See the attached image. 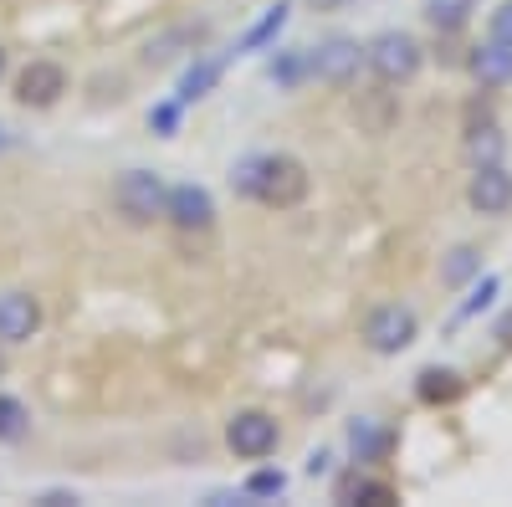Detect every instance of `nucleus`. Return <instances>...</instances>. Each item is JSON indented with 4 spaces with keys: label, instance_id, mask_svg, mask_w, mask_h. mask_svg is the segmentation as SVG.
<instances>
[{
    "label": "nucleus",
    "instance_id": "31",
    "mask_svg": "<svg viewBox=\"0 0 512 507\" xmlns=\"http://www.w3.org/2000/svg\"><path fill=\"white\" fill-rule=\"evenodd\" d=\"M0 77H6V52H0Z\"/></svg>",
    "mask_w": 512,
    "mask_h": 507
},
{
    "label": "nucleus",
    "instance_id": "4",
    "mask_svg": "<svg viewBox=\"0 0 512 507\" xmlns=\"http://www.w3.org/2000/svg\"><path fill=\"white\" fill-rule=\"evenodd\" d=\"M415 333H420V318H415V308H405V303H384V308H374L369 318H364V344L374 349V354H405L410 344H415Z\"/></svg>",
    "mask_w": 512,
    "mask_h": 507
},
{
    "label": "nucleus",
    "instance_id": "3",
    "mask_svg": "<svg viewBox=\"0 0 512 507\" xmlns=\"http://www.w3.org/2000/svg\"><path fill=\"white\" fill-rule=\"evenodd\" d=\"M313 190V175H308V164L297 159V154H267V169H262V190H256V200L272 205V210H292V205H303Z\"/></svg>",
    "mask_w": 512,
    "mask_h": 507
},
{
    "label": "nucleus",
    "instance_id": "32",
    "mask_svg": "<svg viewBox=\"0 0 512 507\" xmlns=\"http://www.w3.org/2000/svg\"><path fill=\"white\" fill-rule=\"evenodd\" d=\"M0 374H6V354H0Z\"/></svg>",
    "mask_w": 512,
    "mask_h": 507
},
{
    "label": "nucleus",
    "instance_id": "30",
    "mask_svg": "<svg viewBox=\"0 0 512 507\" xmlns=\"http://www.w3.org/2000/svg\"><path fill=\"white\" fill-rule=\"evenodd\" d=\"M0 154H6V129H0Z\"/></svg>",
    "mask_w": 512,
    "mask_h": 507
},
{
    "label": "nucleus",
    "instance_id": "22",
    "mask_svg": "<svg viewBox=\"0 0 512 507\" xmlns=\"http://www.w3.org/2000/svg\"><path fill=\"white\" fill-rule=\"evenodd\" d=\"M502 134L492 129V123H487V129H466V154H472V164H497L502 159Z\"/></svg>",
    "mask_w": 512,
    "mask_h": 507
},
{
    "label": "nucleus",
    "instance_id": "19",
    "mask_svg": "<svg viewBox=\"0 0 512 507\" xmlns=\"http://www.w3.org/2000/svg\"><path fill=\"white\" fill-rule=\"evenodd\" d=\"M497 287H502V282H497L492 272L472 277V292H466V303H461V308L451 313V323H472V318H477L482 308H492V298H497Z\"/></svg>",
    "mask_w": 512,
    "mask_h": 507
},
{
    "label": "nucleus",
    "instance_id": "24",
    "mask_svg": "<svg viewBox=\"0 0 512 507\" xmlns=\"http://www.w3.org/2000/svg\"><path fill=\"white\" fill-rule=\"evenodd\" d=\"M282 492H287V477L272 472V467H256L246 477V487H241V497H282Z\"/></svg>",
    "mask_w": 512,
    "mask_h": 507
},
{
    "label": "nucleus",
    "instance_id": "29",
    "mask_svg": "<svg viewBox=\"0 0 512 507\" xmlns=\"http://www.w3.org/2000/svg\"><path fill=\"white\" fill-rule=\"evenodd\" d=\"M41 507H62V502H77V492H47V497H36Z\"/></svg>",
    "mask_w": 512,
    "mask_h": 507
},
{
    "label": "nucleus",
    "instance_id": "1",
    "mask_svg": "<svg viewBox=\"0 0 512 507\" xmlns=\"http://www.w3.org/2000/svg\"><path fill=\"white\" fill-rule=\"evenodd\" d=\"M164 200H169V185L159 169H123L118 185H113V210L123 226H154L164 221Z\"/></svg>",
    "mask_w": 512,
    "mask_h": 507
},
{
    "label": "nucleus",
    "instance_id": "15",
    "mask_svg": "<svg viewBox=\"0 0 512 507\" xmlns=\"http://www.w3.org/2000/svg\"><path fill=\"white\" fill-rule=\"evenodd\" d=\"M287 16H292V6H287V0H277V6H267V11H262V21H256V26H251V31H246V36L236 41V57H241V52H262L267 41H277V31L287 26Z\"/></svg>",
    "mask_w": 512,
    "mask_h": 507
},
{
    "label": "nucleus",
    "instance_id": "9",
    "mask_svg": "<svg viewBox=\"0 0 512 507\" xmlns=\"http://www.w3.org/2000/svg\"><path fill=\"white\" fill-rule=\"evenodd\" d=\"M164 221L195 236V231H210L216 226V200H210L205 185H169V200H164Z\"/></svg>",
    "mask_w": 512,
    "mask_h": 507
},
{
    "label": "nucleus",
    "instance_id": "7",
    "mask_svg": "<svg viewBox=\"0 0 512 507\" xmlns=\"http://www.w3.org/2000/svg\"><path fill=\"white\" fill-rule=\"evenodd\" d=\"M67 93V67L52 57H36L16 72V103L21 108H57Z\"/></svg>",
    "mask_w": 512,
    "mask_h": 507
},
{
    "label": "nucleus",
    "instance_id": "27",
    "mask_svg": "<svg viewBox=\"0 0 512 507\" xmlns=\"http://www.w3.org/2000/svg\"><path fill=\"white\" fill-rule=\"evenodd\" d=\"M328 472H333V451L328 446L308 451V477H328Z\"/></svg>",
    "mask_w": 512,
    "mask_h": 507
},
{
    "label": "nucleus",
    "instance_id": "16",
    "mask_svg": "<svg viewBox=\"0 0 512 507\" xmlns=\"http://www.w3.org/2000/svg\"><path fill=\"white\" fill-rule=\"evenodd\" d=\"M267 77L277 82V88H297V82H308L313 67H308V47H287L267 62Z\"/></svg>",
    "mask_w": 512,
    "mask_h": 507
},
{
    "label": "nucleus",
    "instance_id": "23",
    "mask_svg": "<svg viewBox=\"0 0 512 507\" xmlns=\"http://www.w3.org/2000/svg\"><path fill=\"white\" fill-rule=\"evenodd\" d=\"M26 426H31L26 405H21L16 395H0V441H21V436H26Z\"/></svg>",
    "mask_w": 512,
    "mask_h": 507
},
{
    "label": "nucleus",
    "instance_id": "21",
    "mask_svg": "<svg viewBox=\"0 0 512 507\" xmlns=\"http://www.w3.org/2000/svg\"><path fill=\"white\" fill-rule=\"evenodd\" d=\"M338 497H344V502H369V507H384V502H395V487L369 482V477H344V482H338Z\"/></svg>",
    "mask_w": 512,
    "mask_h": 507
},
{
    "label": "nucleus",
    "instance_id": "5",
    "mask_svg": "<svg viewBox=\"0 0 512 507\" xmlns=\"http://www.w3.org/2000/svg\"><path fill=\"white\" fill-rule=\"evenodd\" d=\"M282 441V426L267 415V410H236L226 420V446L241 456V461H267Z\"/></svg>",
    "mask_w": 512,
    "mask_h": 507
},
{
    "label": "nucleus",
    "instance_id": "10",
    "mask_svg": "<svg viewBox=\"0 0 512 507\" xmlns=\"http://www.w3.org/2000/svg\"><path fill=\"white\" fill-rule=\"evenodd\" d=\"M41 328V303L31 292H0V344H31Z\"/></svg>",
    "mask_w": 512,
    "mask_h": 507
},
{
    "label": "nucleus",
    "instance_id": "11",
    "mask_svg": "<svg viewBox=\"0 0 512 507\" xmlns=\"http://www.w3.org/2000/svg\"><path fill=\"white\" fill-rule=\"evenodd\" d=\"M466 67H472V77L482 82V88H507V82H512V47H507V41H482V47L472 52V62H466Z\"/></svg>",
    "mask_w": 512,
    "mask_h": 507
},
{
    "label": "nucleus",
    "instance_id": "17",
    "mask_svg": "<svg viewBox=\"0 0 512 507\" xmlns=\"http://www.w3.org/2000/svg\"><path fill=\"white\" fill-rule=\"evenodd\" d=\"M384 446H390V431H379V420H369V415L349 420V451H354L359 461L384 456Z\"/></svg>",
    "mask_w": 512,
    "mask_h": 507
},
{
    "label": "nucleus",
    "instance_id": "20",
    "mask_svg": "<svg viewBox=\"0 0 512 507\" xmlns=\"http://www.w3.org/2000/svg\"><path fill=\"white\" fill-rule=\"evenodd\" d=\"M262 169H267V154H246L231 164V190L241 200H256V190H262Z\"/></svg>",
    "mask_w": 512,
    "mask_h": 507
},
{
    "label": "nucleus",
    "instance_id": "2",
    "mask_svg": "<svg viewBox=\"0 0 512 507\" xmlns=\"http://www.w3.org/2000/svg\"><path fill=\"white\" fill-rule=\"evenodd\" d=\"M364 67L384 82V88H400L425 67V47L410 31H379L364 41Z\"/></svg>",
    "mask_w": 512,
    "mask_h": 507
},
{
    "label": "nucleus",
    "instance_id": "26",
    "mask_svg": "<svg viewBox=\"0 0 512 507\" xmlns=\"http://www.w3.org/2000/svg\"><path fill=\"white\" fill-rule=\"evenodd\" d=\"M487 36H492V41H507V47H512V0L492 6V16H487Z\"/></svg>",
    "mask_w": 512,
    "mask_h": 507
},
{
    "label": "nucleus",
    "instance_id": "12",
    "mask_svg": "<svg viewBox=\"0 0 512 507\" xmlns=\"http://www.w3.org/2000/svg\"><path fill=\"white\" fill-rule=\"evenodd\" d=\"M461 374L456 369H441V364H431V369H420L415 374V395L425 400V405H451V400H461Z\"/></svg>",
    "mask_w": 512,
    "mask_h": 507
},
{
    "label": "nucleus",
    "instance_id": "6",
    "mask_svg": "<svg viewBox=\"0 0 512 507\" xmlns=\"http://www.w3.org/2000/svg\"><path fill=\"white\" fill-rule=\"evenodd\" d=\"M308 67L318 82H333V88H344V82L359 77L364 67V47H359V36H328L318 41V47H308Z\"/></svg>",
    "mask_w": 512,
    "mask_h": 507
},
{
    "label": "nucleus",
    "instance_id": "25",
    "mask_svg": "<svg viewBox=\"0 0 512 507\" xmlns=\"http://www.w3.org/2000/svg\"><path fill=\"white\" fill-rule=\"evenodd\" d=\"M180 108H185L180 98H175V103H154V108H149V129H154L159 139H175V134H180Z\"/></svg>",
    "mask_w": 512,
    "mask_h": 507
},
{
    "label": "nucleus",
    "instance_id": "8",
    "mask_svg": "<svg viewBox=\"0 0 512 507\" xmlns=\"http://www.w3.org/2000/svg\"><path fill=\"white\" fill-rule=\"evenodd\" d=\"M466 205L477 210V216H507L512 210V175L507 164H472V180H466Z\"/></svg>",
    "mask_w": 512,
    "mask_h": 507
},
{
    "label": "nucleus",
    "instance_id": "18",
    "mask_svg": "<svg viewBox=\"0 0 512 507\" xmlns=\"http://www.w3.org/2000/svg\"><path fill=\"white\" fill-rule=\"evenodd\" d=\"M425 21L436 31H461L472 21V0H425Z\"/></svg>",
    "mask_w": 512,
    "mask_h": 507
},
{
    "label": "nucleus",
    "instance_id": "28",
    "mask_svg": "<svg viewBox=\"0 0 512 507\" xmlns=\"http://www.w3.org/2000/svg\"><path fill=\"white\" fill-rule=\"evenodd\" d=\"M492 333H497V344H502V349H512V313H502Z\"/></svg>",
    "mask_w": 512,
    "mask_h": 507
},
{
    "label": "nucleus",
    "instance_id": "14",
    "mask_svg": "<svg viewBox=\"0 0 512 507\" xmlns=\"http://www.w3.org/2000/svg\"><path fill=\"white\" fill-rule=\"evenodd\" d=\"M472 277H482V251L477 246H451L441 257V287H472Z\"/></svg>",
    "mask_w": 512,
    "mask_h": 507
},
{
    "label": "nucleus",
    "instance_id": "13",
    "mask_svg": "<svg viewBox=\"0 0 512 507\" xmlns=\"http://www.w3.org/2000/svg\"><path fill=\"white\" fill-rule=\"evenodd\" d=\"M221 72H226V57H200V62H190L185 67V77H180V103H200V98H210V88L221 82Z\"/></svg>",
    "mask_w": 512,
    "mask_h": 507
}]
</instances>
